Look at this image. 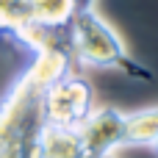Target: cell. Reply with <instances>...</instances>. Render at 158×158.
I'll return each instance as SVG.
<instances>
[{"instance_id": "1", "label": "cell", "mask_w": 158, "mask_h": 158, "mask_svg": "<svg viewBox=\"0 0 158 158\" xmlns=\"http://www.w3.org/2000/svg\"><path fill=\"white\" fill-rule=\"evenodd\" d=\"M67 42H69L72 56L83 67L111 69L131 81H142V83H150L156 78L150 67H144L142 61H136L128 53L119 33L94 8H78V14L72 17V22L67 28Z\"/></svg>"}, {"instance_id": "4", "label": "cell", "mask_w": 158, "mask_h": 158, "mask_svg": "<svg viewBox=\"0 0 158 158\" xmlns=\"http://www.w3.org/2000/svg\"><path fill=\"white\" fill-rule=\"evenodd\" d=\"M0 36L28 50L31 56L42 50L53 39H64L61 33H50L33 22L28 0H0Z\"/></svg>"}, {"instance_id": "2", "label": "cell", "mask_w": 158, "mask_h": 158, "mask_svg": "<svg viewBox=\"0 0 158 158\" xmlns=\"http://www.w3.org/2000/svg\"><path fill=\"white\" fill-rule=\"evenodd\" d=\"M92 114V86L81 75H64L44 92V119L50 128H78Z\"/></svg>"}, {"instance_id": "3", "label": "cell", "mask_w": 158, "mask_h": 158, "mask_svg": "<svg viewBox=\"0 0 158 158\" xmlns=\"http://www.w3.org/2000/svg\"><path fill=\"white\" fill-rule=\"evenodd\" d=\"M78 133L86 158L114 156L117 147H125V114L111 106L97 108L78 125Z\"/></svg>"}, {"instance_id": "8", "label": "cell", "mask_w": 158, "mask_h": 158, "mask_svg": "<svg viewBox=\"0 0 158 158\" xmlns=\"http://www.w3.org/2000/svg\"><path fill=\"white\" fill-rule=\"evenodd\" d=\"M153 153H156V156H158V139H156V142H153Z\"/></svg>"}, {"instance_id": "9", "label": "cell", "mask_w": 158, "mask_h": 158, "mask_svg": "<svg viewBox=\"0 0 158 158\" xmlns=\"http://www.w3.org/2000/svg\"><path fill=\"white\" fill-rule=\"evenodd\" d=\"M106 158H114V156H106Z\"/></svg>"}, {"instance_id": "5", "label": "cell", "mask_w": 158, "mask_h": 158, "mask_svg": "<svg viewBox=\"0 0 158 158\" xmlns=\"http://www.w3.org/2000/svg\"><path fill=\"white\" fill-rule=\"evenodd\" d=\"M28 6L39 28L50 33H61V36H67V28L81 8L78 0H28Z\"/></svg>"}, {"instance_id": "7", "label": "cell", "mask_w": 158, "mask_h": 158, "mask_svg": "<svg viewBox=\"0 0 158 158\" xmlns=\"http://www.w3.org/2000/svg\"><path fill=\"white\" fill-rule=\"evenodd\" d=\"M81 8H94V0H78Z\"/></svg>"}, {"instance_id": "6", "label": "cell", "mask_w": 158, "mask_h": 158, "mask_svg": "<svg viewBox=\"0 0 158 158\" xmlns=\"http://www.w3.org/2000/svg\"><path fill=\"white\" fill-rule=\"evenodd\" d=\"M158 139V106L125 114V147H153Z\"/></svg>"}]
</instances>
